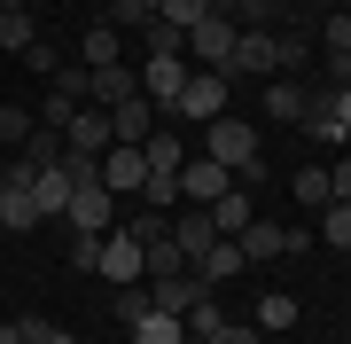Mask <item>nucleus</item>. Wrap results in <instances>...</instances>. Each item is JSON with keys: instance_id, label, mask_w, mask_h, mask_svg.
Here are the masks:
<instances>
[{"instance_id": "obj_40", "label": "nucleus", "mask_w": 351, "mask_h": 344, "mask_svg": "<svg viewBox=\"0 0 351 344\" xmlns=\"http://www.w3.org/2000/svg\"><path fill=\"white\" fill-rule=\"evenodd\" d=\"M39 344H78V336H71V329H47V336H39Z\"/></svg>"}, {"instance_id": "obj_43", "label": "nucleus", "mask_w": 351, "mask_h": 344, "mask_svg": "<svg viewBox=\"0 0 351 344\" xmlns=\"http://www.w3.org/2000/svg\"><path fill=\"white\" fill-rule=\"evenodd\" d=\"M343 157H351V133H343Z\"/></svg>"}, {"instance_id": "obj_16", "label": "nucleus", "mask_w": 351, "mask_h": 344, "mask_svg": "<svg viewBox=\"0 0 351 344\" xmlns=\"http://www.w3.org/2000/svg\"><path fill=\"white\" fill-rule=\"evenodd\" d=\"M78 63H86V71H110V63H125V32H117V24H94L86 39H78Z\"/></svg>"}, {"instance_id": "obj_9", "label": "nucleus", "mask_w": 351, "mask_h": 344, "mask_svg": "<svg viewBox=\"0 0 351 344\" xmlns=\"http://www.w3.org/2000/svg\"><path fill=\"white\" fill-rule=\"evenodd\" d=\"M180 87H188V55H149V63H141V94L156 102V117L180 102Z\"/></svg>"}, {"instance_id": "obj_22", "label": "nucleus", "mask_w": 351, "mask_h": 344, "mask_svg": "<svg viewBox=\"0 0 351 344\" xmlns=\"http://www.w3.org/2000/svg\"><path fill=\"white\" fill-rule=\"evenodd\" d=\"M125 336H133V344H188V321H180V313H156V306H149V313H141Z\"/></svg>"}, {"instance_id": "obj_1", "label": "nucleus", "mask_w": 351, "mask_h": 344, "mask_svg": "<svg viewBox=\"0 0 351 344\" xmlns=\"http://www.w3.org/2000/svg\"><path fill=\"white\" fill-rule=\"evenodd\" d=\"M304 63H313V32H274V24H250V32H234L226 78H297Z\"/></svg>"}, {"instance_id": "obj_24", "label": "nucleus", "mask_w": 351, "mask_h": 344, "mask_svg": "<svg viewBox=\"0 0 351 344\" xmlns=\"http://www.w3.org/2000/svg\"><path fill=\"white\" fill-rule=\"evenodd\" d=\"M250 321H258V336H281V329H297V297H289V290H265Z\"/></svg>"}, {"instance_id": "obj_17", "label": "nucleus", "mask_w": 351, "mask_h": 344, "mask_svg": "<svg viewBox=\"0 0 351 344\" xmlns=\"http://www.w3.org/2000/svg\"><path fill=\"white\" fill-rule=\"evenodd\" d=\"M32 227H47L39 196L32 188H8V196H0V235H32Z\"/></svg>"}, {"instance_id": "obj_12", "label": "nucleus", "mask_w": 351, "mask_h": 344, "mask_svg": "<svg viewBox=\"0 0 351 344\" xmlns=\"http://www.w3.org/2000/svg\"><path fill=\"white\" fill-rule=\"evenodd\" d=\"M226 188H234V172L211 165V157H188V165H180V204H219Z\"/></svg>"}, {"instance_id": "obj_2", "label": "nucleus", "mask_w": 351, "mask_h": 344, "mask_svg": "<svg viewBox=\"0 0 351 344\" xmlns=\"http://www.w3.org/2000/svg\"><path fill=\"white\" fill-rule=\"evenodd\" d=\"M203 157H211V165H226L234 180H258V126L250 117H211V126H203Z\"/></svg>"}, {"instance_id": "obj_14", "label": "nucleus", "mask_w": 351, "mask_h": 344, "mask_svg": "<svg viewBox=\"0 0 351 344\" xmlns=\"http://www.w3.org/2000/svg\"><path fill=\"white\" fill-rule=\"evenodd\" d=\"M110 133L125 141V149H141V141L156 133V102H149V94H133V102H117V110H110Z\"/></svg>"}, {"instance_id": "obj_21", "label": "nucleus", "mask_w": 351, "mask_h": 344, "mask_svg": "<svg viewBox=\"0 0 351 344\" xmlns=\"http://www.w3.org/2000/svg\"><path fill=\"white\" fill-rule=\"evenodd\" d=\"M133 94H141V71H125V63L94 71V110H117V102H133Z\"/></svg>"}, {"instance_id": "obj_42", "label": "nucleus", "mask_w": 351, "mask_h": 344, "mask_svg": "<svg viewBox=\"0 0 351 344\" xmlns=\"http://www.w3.org/2000/svg\"><path fill=\"white\" fill-rule=\"evenodd\" d=\"M0 196H8V165H0Z\"/></svg>"}, {"instance_id": "obj_38", "label": "nucleus", "mask_w": 351, "mask_h": 344, "mask_svg": "<svg viewBox=\"0 0 351 344\" xmlns=\"http://www.w3.org/2000/svg\"><path fill=\"white\" fill-rule=\"evenodd\" d=\"M328 188H336V204H351V157H336V165H328Z\"/></svg>"}, {"instance_id": "obj_18", "label": "nucleus", "mask_w": 351, "mask_h": 344, "mask_svg": "<svg viewBox=\"0 0 351 344\" xmlns=\"http://www.w3.org/2000/svg\"><path fill=\"white\" fill-rule=\"evenodd\" d=\"M16 165H24V172H55V165H63V133H55V126H32L24 149H16Z\"/></svg>"}, {"instance_id": "obj_34", "label": "nucleus", "mask_w": 351, "mask_h": 344, "mask_svg": "<svg viewBox=\"0 0 351 344\" xmlns=\"http://www.w3.org/2000/svg\"><path fill=\"white\" fill-rule=\"evenodd\" d=\"M24 133H32V110L0 102V149H24Z\"/></svg>"}, {"instance_id": "obj_29", "label": "nucleus", "mask_w": 351, "mask_h": 344, "mask_svg": "<svg viewBox=\"0 0 351 344\" xmlns=\"http://www.w3.org/2000/svg\"><path fill=\"white\" fill-rule=\"evenodd\" d=\"M297 204H304V211L336 204V188H328V165H304V172H297Z\"/></svg>"}, {"instance_id": "obj_3", "label": "nucleus", "mask_w": 351, "mask_h": 344, "mask_svg": "<svg viewBox=\"0 0 351 344\" xmlns=\"http://www.w3.org/2000/svg\"><path fill=\"white\" fill-rule=\"evenodd\" d=\"M226 102H234V78L226 71H188V87H180V102L164 117H180V126H211V117H226Z\"/></svg>"}, {"instance_id": "obj_7", "label": "nucleus", "mask_w": 351, "mask_h": 344, "mask_svg": "<svg viewBox=\"0 0 351 344\" xmlns=\"http://www.w3.org/2000/svg\"><path fill=\"white\" fill-rule=\"evenodd\" d=\"M110 141H117V133H110V110H94V102H86V110H71V117H63V157H86V165H101V149H110Z\"/></svg>"}, {"instance_id": "obj_41", "label": "nucleus", "mask_w": 351, "mask_h": 344, "mask_svg": "<svg viewBox=\"0 0 351 344\" xmlns=\"http://www.w3.org/2000/svg\"><path fill=\"white\" fill-rule=\"evenodd\" d=\"M0 8H32V0H0Z\"/></svg>"}, {"instance_id": "obj_32", "label": "nucleus", "mask_w": 351, "mask_h": 344, "mask_svg": "<svg viewBox=\"0 0 351 344\" xmlns=\"http://www.w3.org/2000/svg\"><path fill=\"white\" fill-rule=\"evenodd\" d=\"M141 39H149V55H188V32H180V24H164V16H156Z\"/></svg>"}, {"instance_id": "obj_13", "label": "nucleus", "mask_w": 351, "mask_h": 344, "mask_svg": "<svg viewBox=\"0 0 351 344\" xmlns=\"http://www.w3.org/2000/svg\"><path fill=\"white\" fill-rule=\"evenodd\" d=\"M242 266H250V258H242V242H234V235H219V242H211V251H203V258H195V266H188V274L203 282V290H226V282H234Z\"/></svg>"}, {"instance_id": "obj_6", "label": "nucleus", "mask_w": 351, "mask_h": 344, "mask_svg": "<svg viewBox=\"0 0 351 344\" xmlns=\"http://www.w3.org/2000/svg\"><path fill=\"white\" fill-rule=\"evenodd\" d=\"M234 242H242L250 266H265V258H281V251H313V235H304V227H281V219H250Z\"/></svg>"}, {"instance_id": "obj_15", "label": "nucleus", "mask_w": 351, "mask_h": 344, "mask_svg": "<svg viewBox=\"0 0 351 344\" xmlns=\"http://www.w3.org/2000/svg\"><path fill=\"white\" fill-rule=\"evenodd\" d=\"M172 242H180V251H188V266H195V258H203V251H211V242H219L211 211H203V204H188V211L172 219Z\"/></svg>"}, {"instance_id": "obj_27", "label": "nucleus", "mask_w": 351, "mask_h": 344, "mask_svg": "<svg viewBox=\"0 0 351 344\" xmlns=\"http://www.w3.org/2000/svg\"><path fill=\"white\" fill-rule=\"evenodd\" d=\"M32 196H39V211H47V219H63V204H71V172H63V165L39 172V180H32Z\"/></svg>"}, {"instance_id": "obj_35", "label": "nucleus", "mask_w": 351, "mask_h": 344, "mask_svg": "<svg viewBox=\"0 0 351 344\" xmlns=\"http://www.w3.org/2000/svg\"><path fill=\"white\" fill-rule=\"evenodd\" d=\"M226 16H234V24L250 32V24H274V16H281V0H234V8H226Z\"/></svg>"}, {"instance_id": "obj_28", "label": "nucleus", "mask_w": 351, "mask_h": 344, "mask_svg": "<svg viewBox=\"0 0 351 344\" xmlns=\"http://www.w3.org/2000/svg\"><path fill=\"white\" fill-rule=\"evenodd\" d=\"M32 39H39V24H32V8H0V47H16V55H24Z\"/></svg>"}, {"instance_id": "obj_5", "label": "nucleus", "mask_w": 351, "mask_h": 344, "mask_svg": "<svg viewBox=\"0 0 351 344\" xmlns=\"http://www.w3.org/2000/svg\"><path fill=\"white\" fill-rule=\"evenodd\" d=\"M101 282H117V290H141L149 282V258H141V235L133 227H110L101 235V266H94Z\"/></svg>"}, {"instance_id": "obj_31", "label": "nucleus", "mask_w": 351, "mask_h": 344, "mask_svg": "<svg viewBox=\"0 0 351 344\" xmlns=\"http://www.w3.org/2000/svg\"><path fill=\"white\" fill-rule=\"evenodd\" d=\"M141 196H149V211H172V204H180V172H149Z\"/></svg>"}, {"instance_id": "obj_20", "label": "nucleus", "mask_w": 351, "mask_h": 344, "mask_svg": "<svg viewBox=\"0 0 351 344\" xmlns=\"http://www.w3.org/2000/svg\"><path fill=\"white\" fill-rule=\"evenodd\" d=\"M203 211H211V227H219V235H242V227L258 219V211H250V188H242V180L219 196V204H203Z\"/></svg>"}, {"instance_id": "obj_26", "label": "nucleus", "mask_w": 351, "mask_h": 344, "mask_svg": "<svg viewBox=\"0 0 351 344\" xmlns=\"http://www.w3.org/2000/svg\"><path fill=\"white\" fill-rule=\"evenodd\" d=\"M180 321H188V344H203V336H219V329H226V313H219V297H211V290H203Z\"/></svg>"}, {"instance_id": "obj_25", "label": "nucleus", "mask_w": 351, "mask_h": 344, "mask_svg": "<svg viewBox=\"0 0 351 344\" xmlns=\"http://www.w3.org/2000/svg\"><path fill=\"white\" fill-rule=\"evenodd\" d=\"M313 242H328V251H351V204H320V211H313Z\"/></svg>"}, {"instance_id": "obj_30", "label": "nucleus", "mask_w": 351, "mask_h": 344, "mask_svg": "<svg viewBox=\"0 0 351 344\" xmlns=\"http://www.w3.org/2000/svg\"><path fill=\"white\" fill-rule=\"evenodd\" d=\"M156 16H164V24H180V32H195L203 16H211V0H156Z\"/></svg>"}, {"instance_id": "obj_8", "label": "nucleus", "mask_w": 351, "mask_h": 344, "mask_svg": "<svg viewBox=\"0 0 351 344\" xmlns=\"http://www.w3.org/2000/svg\"><path fill=\"white\" fill-rule=\"evenodd\" d=\"M234 32H242L234 16H226V8H211V16L188 32V55H195L203 71H226V55H234Z\"/></svg>"}, {"instance_id": "obj_36", "label": "nucleus", "mask_w": 351, "mask_h": 344, "mask_svg": "<svg viewBox=\"0 0 351 344\" xmlns=\"http://www.w3.org/2000/svg\"><path fill=\"white\" fill-rule=\"evenodd\" d=\"M141 313H149V297H141V290H117V329H133Z\"/></svg>"}, {"instance_id": "obj_11", "label": "nucleus", "mask_w": 351, "mask_h": 344, "mask_svg": "<svg viewBox=\"0 0 351 344\" xmlns=\"http://www.w3.org/2000/svg\"><path fill=\"white\" fill-rule=\"evenodd\" d=\"M141 180H149V157L125 149V141H110V149H101V188L110 196H141Z\"/></svg>"}, {"instance_id": "obj_44", "label": "nucleus", "mask_w": 351, "mask_h": 344, "mask_svg": "<svg viewBox=\"0 0 351 344\" xmlns=\"http://www.w3.org/2000/svg\"><path fill=\"white\" fill-rule=\"evenodd\" d=\"M343 16H351V8H343Z\"/></svg>"}, {"instance_id": "obj_33", "label": "nucleus", "mask_w": 351, "mask_h": 344, "mask_svg": "<svg viewBox=\"0 0 351 344\" xmlns=\"http://www.w3.org/2000/svg\"><path fill=\"white\" fill-rule=\"evenodd\" d=\"M63 258H71V274H94V266H101V235H71Z\"/></svg>"}, {"instance_id": "obj_4", "label": "nucleus", "mask_w": 351, "mask_h": 344, "mask_svg": "<svg viewBox=\"0 0 351 344\" xmlns=\"http://www.w3.org/2000/svg\"><path fill=\"white\" fill-rule=\"evenodd\" d=\"M117 227V196L94 180H71V204H63V235H110Z\"/></svg>"}, {"instance_id": "obj_23", "label": "nucleus", "mask_w": 351, "mask_h": 344, "mask_svg": "<svg viewBox=\"0 0 351 344\" xmlns=\"http://www.w3.org/2000/svg\"><path fill=\"white\" fill-rule=\"evenodd\" d=\"M141 157H149V172H180V165H188V141H180L172 126H156L149 141H141Z\"/></svg>"}, {"instance_id": "obj_19", "label": "nucleus", "mask_w": 351, "mask_h": 344, "mask_svg": "<svg viewBox=\"0 0 351 344\" xmlns=\"http://www.w3.org/2000/svg\"><path fill=\"white\" fill-rule=\"evenodd\" d=\"M195 297H203L195 274H164V282H149V306H156V313H188Z\"/></svg>"}, {"instance_id": "obj_39", "label": "nucleus", "mask_w": 351, "mask_h": 344, "mask_svg": "<svg viewBox=\"0 0 351 344\" xmlns=\"http://www.w3.org/2000/svg\"><path fill=\"white\" fill-rule=\"evenodd\" d=\"M328 110H336V126L351 133V78H343V87H328Z\"/></svg>"}, {"instance_id": "obj_37", "label": "nucleus", "mask_w": 351, "mask_h": 344, "mask_svg": "<svg viewBox=\"0 0 351 344\" xmlns=\"http://www.w3.org/2000/svg\"><path fill=\"white\" fill-rule=\"evenodd\" d=\"M203 344H258V321H226V329L203 336Z\"/></svg>"}, {"instance_id": "obj_10", "label": "nucleus", "mask_w": 351, "mask_h": 344, "mask_svg": "<svg viewBox=\"0 0 351 344\" xmlns=\"http://www.w3.org/2000/svg\"><path fill=\"white\" fill-rule=\"evenodd\" d=\"M258 110L274 117V126H304V110H313V87H304V78H265V87H258Z\"/></svg>"}]
</instances>
